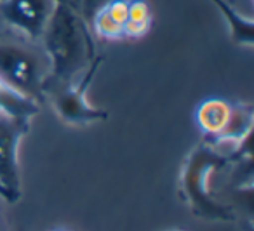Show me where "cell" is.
Instances as JSON below:
<instances>
[{
  "instance_id": "cell-1",
  "label": "cell",
  "mask_w": 254,
  "mask_h": 231,
  "mask_svg": "<svg viewBox=\"0 0 254 231\" xmlns=\"http://www.w3.org/2000/svg\"><path fill=\"white\" fill-rule=\"evenodd\" d=\"M40 40L49 61V75L44 84V92L54 85L77 80L98 56L94 37L87 23L77 9L60 0H56V7Z\"/></svg>"
},
{
  "instance_id": "cell-2",
  "label": "cell",
  "mask_w": 254,
  "mask_h": 231,
  "mask_svg": "<svg viewBox=\"0 0 254 231\" xmlns=\"http://www.w3.org/2000/svg\"><path fill=\"white\" fill-rule=\"evenodd\" d=\"M246 150H249V139L237 146L232 153H221L218 148L200 143L191 148L190 153L185 157L178 181V193L195 217L221 223H232L237 219L235 210L219 202L211 193L209 177L212 172L221 171L223 167L239 160Z\"/></svg>"
},
{
  "instance_id": "cell-3",
  "label": "cell",
  "mask_w": 254,
  "mask_h": 231,
  "mask_svg": "<svg viewBox=\"0 0 254 231\" xmlns=\"http://www.w3.org/2000/svg\"><path fill=\"white\" fill-rule=\"evenodd\" d=\"M49 75L46 53L19 42H0V78L21 94L44 103V84Z\"/></svg>"
},
{
  "instance_id": "cell-4",
  "label": "cell",
  "mask_w": 254,
  "mask_h": 231,
  "mask_svg": "<svg viewBox=\"0 0 254 231\" xmlns=\"http://www.w3.org/2000/svg\"><path fill=\"white\" fill-rule=\"evenodd\" d=\"M103 61L105 56L98 54L77 80L63 85H54L44 92V99L49 101L56 116L64 123L73 127H87L92 123L105 122L108 118V113L105 110L91 105L87 99V91Z\"/></svg>"
},
{
  "instance_id": "cell-5",
  "label": "cell",
  "mask_w": 254,
  "mask_h": 231,
  "mask_svg": "<svg viewBox=\"0 0 254 231\" xmlns=\"http://www.w3.org/2000/svg\"><path fill=\"white\" fill-rule=\"evenodd\" d=\"M30 122L0 115V198L16 203L21 198L19 144L28 134Z\"/></svg>"
},
{
  "instance_id": "cell-6",
  "label": "cell",
  "mask_w": 254,
  "mask_h": 231,
  "mask_svg": "<svg viewBox=\"0 0 254 231\" xmlns=\"http://www.w3.org/2000/svg\"><path fill=\"white\" fill-rule=\"evenodd\" d=\"M54 7L56 0H0L5 21L33 42L42 39Z\"/></svg>"
},
{
  "instance_id": "cell-7",
  "label": "cell",
  "mask_w": 254,
  "mask_h": 231,
  "mask_svg": "<svg viewBox=\"0 0 254 231\" xmlns=\"http://www.w3.org/2000/svg\"><path fill=\"white\" fill-rule=\"evenodd\" d=\"M233 103L221 98H209L197 106L195 120L204 132V143L214 146L221 134L226 130L232 118Z\"/></svg>"
},
{
  "instance_id": "cell-8",
  "label": "cell",
  "mask_w": 254,
  "mask_h": 231,
  "mask_svg": "<svg viewBox=\"0 0 254 231\" xmlns=\"http://www.w3.org/2000/svg\"><path fill=\"white\" fill-rule=\"evenodd\" d=\"M127 11H129V0H112L110 4L101 7L89 23L92 37L108 42L124 40Z\"/></svg>"
},
{
  "instance_id": "cell-9",
  "label": "cell",
  "mask_w": 254,
  "mask_h": 231,
  "mask_svg": "<svg viewBox=\"0 0 254 231\" xmlns=\"http://www.w3.org/2000/svg\"><path fill=\"white\" fill-rule=\"evenodd\" d=\"M40 112V103L21 94L0 78V113L19 122H30Z\"/></svg>"
},
{
  "instance_id": "cell-10",
  "label": "cell",
  "mask_w": 254,
  "mask_h": 231,
  "mask_svg": "<svg viewBox=\"0 0 254 231\" xmlns=\"http://www.w3.org/2000/svg\"><path fill=\"white\" fill-rule=\"evenodd\" d=\"M254 125V108L249 103H233V112L230 123L226 130L221 134L214 148L221 144H232V146H240L246 143L251 136V130Z\"/></svg>"
},
{
  "instance_id": "cell-11",
  "label": "cell",
  "mask_w": 254,
  "mask_h": 231,
  "mask_svg": "<svg viewBox=\"0 0 254 231\" xmlns=\"http://www.w3.org/2000/svg\"><path fill=\"white\" fill-rule=\"evenodd\" d=\"M212 5L219 11V14L223 16V19L226 21L230 28V37L237 46L244 47H253L254 44V28L251 18L242 16L233 4H230L228 0H211Z\"/></svg>"
},
{
  "instance_id": "cell-12",
  "label": "cell",
  "mask_w": 254,
  "mask_h": 231,
  "mask_svg": "<svg viewBox=\"0 0 254 231\" xmlns=\"http://www.w3.org/2000/svg\"><path fill=\"white\" fill-rule=\"evenodd\" d=\"M153 26V9L148 0H129L124 40H139L150 33Z\"/></svg>"
},
{
  "instance_id": "cell-13",
  "label": "cell",
  "mask_w": 254,
  "mask_h": 231,
  "mask_svg": "<svg viewBox=\"0 0 254 231\" xmlns=\"http://www.w3.org/2000/svg\"><path fill=\"white\" fill-rule=\"evenodd\" d=\"M110 2H112V0H78L77 11L89 26L92 16H94L101 7H105L106 4H110Z\"/></svg>"
},
{
  "instance_id": "cell-14",
  "label": "cell",
  "mask_w": 254,
  "mask_h": 231,
  "mask_svg": "<svg viewBox=\"0 0 254 231\" xmlns=\"http://www.w3.org/2000/svg\"><path fill=\"white\" fill-rule=\"evenodd\" d=\"M0 231H9V226H7V221H5L4 214L0 212Z\"/></svg>"
},
{
  "instance_id": "cell-15",
  "label": "cell",
  "mask_w": 254,
  "mask_h": 231,
  "mask_svg": "<svg viewBox=\"0 0 254 231\" xmlns=\"http://www.w3.org/2000/svg\"><path fill=\"white\" fill-rule=\"evenodd\" d=\"M51 231H68V230H64V228H56V230H51Z\"/></svg>"
},
{
  "instance_id": "cell-16",
  "label": "cell",
  "mask_w": 254,
  "mask_h": 231,
  "mask_svg": "<svg viewBox=\"0 0 254 231\" xmlns=\"http://www.w3.org/2000/svg\"><path fill=\"white\" fill-rule=\"evenodd\" d=\"M166 231H183V230H166Z\"/></svg>"
},
{
  "instance_id": "cell-17",
  "label": "cell",
  "mask_w": 254,
  "mask_h": 231,
  "mask_svg": "<svg viewBox=\"0 0 254 231\" xmlns=\"http://www.w3.org/2000/svg\"><path fill=\"white\" fill-rule=\"evenodd\" d=\"M228 2H230V4H233V2H235V0H228Z\"/></svg>"
},
{
  "instance_id": "cell-18",
  "label": "cell",
  "mask_w": 254,
  "mask_h": 231,
  "mask_svg": "<svg viewBox=\"0 0 254 231\" xmlns=\"http://www.w3.org/2000/svg\"><path fill=\"white\" fill-rule=\"evenodd\" d=\"M0 115H2V113H0Z\"/></svg>"
}]
</instances>
